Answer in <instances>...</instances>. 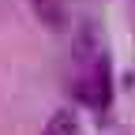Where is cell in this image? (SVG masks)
<instances>
[{
    "label": "cell",
    "mask_w": 135,
    "mask_h": 135,
    "mask_svg": "<svg viewBox=\"0 0 135 135\" xmlns=\"http://www.w3.org/2000/svg\"><path fill=\"white\" fill-rule=\"evenodd\" d=\"M71 56H75V64H94V60H98V34H94L90 26L75 34V41H71Z\"/></svg>",
    "instance_id": "1"
},
{
    "label": "cell",
    "mask_w": 135,
    "mask_h": 135,
    "mask_svg": "<svg viewBox=\"0 0 135 135\" xmlns=\"http://www.w3.org/2000/svg\"><path fill=\"white\" fill-rule=\"evenodd\" d=\"M41 135H79V120H75V113H71V109H60V113H53Z\"/></svg>",
    "instance_id": "2"
},
{
    "label": "cell",
    "mask_w": 135,
    "mask_h": 135,
    "mask_svg": "<svg viewBox=\"0 0 135 135\" xmlns=\"http://www.w3.org/2000/svg\"><path fill=\"white\" fill-rule=\"evenodd\" d=\"M30 8H34V15L45 26H60L64 23V4L60 0H30Z\"/></svg>",
    "instance_id": "3"
}]
</instances>
